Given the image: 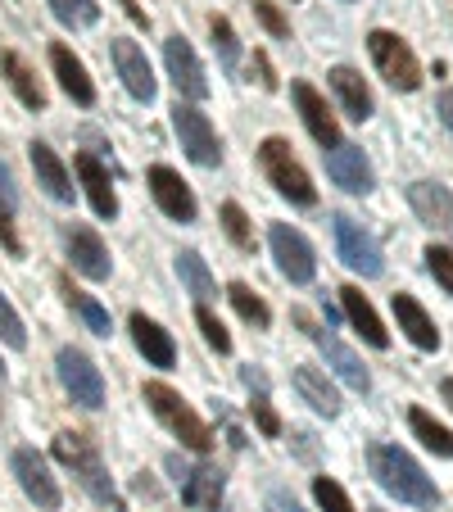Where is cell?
Wrapping results in <instances>:
<instances>
[{
	"mask_svg": "<svg viewBox=\"0 0 453 512\" xmlns=\"http://www.w3.org/2000/svg\"><path fill=\"white\" fill-rule=\"evenodd\" d=\"M367 467H372L376 485L386 494H395L399 503H413V508H435L440 503V490L435 481L417 467V458L399 445H372L367 449Z\"/></svg>",
	"mask_w": 453,
	"mask_h": 512,
	"instance_id": "obj_1",
	"label": "cell"
},
{
	"mask_svg": "<svg viewBox=\"0 0 453 512\" xmlns=\"http://www.w3.org/2000/svg\"><path fill=\"white\" fill-rule=\"evenodd\" d=\"M145 404H150V413H155L186 449H195V454H209V449H213L209 426L191 413V404H186L173 386H164V381H145Z\"/></svg>",
	"mask_w": 453,
	"mask_h": 512,
	"instance_id": "obj_2",
	"label": "cell"
},
{
	"mask_svg": "<svg viewBox=\"0 0 453 512\" xmlns=\"http://www.w3.org/2000/svg\"><path fill=\"white\" fill-rule=\"evenodd\" d=\"M55 458H59V463L73 467V476L82 481V490H87L91 499H100V503H118L114 481H109L105 463H100V449L91 445L87 435H78V431L55 435Z\"/></svg>",
	"mask_w": 453,
	"mask_h": 512,
	"instance_id": "obj_3",
	"label": "cell"
},
{
	"mask_svg": "<svg viewBox=\"0 0 453 512\" xmlns=\"http://www.w3.org/2000/svg\"><path fill=\"white\" fill-rule=\"evenodd\" d=\"M259 168H263V177H268V182L277 186L290 204H313V200H318L309 173L299 168V159L290 155V145L281 141V136H268V141L259 145Z\"/></svg>",
	"mask_w": 453,
	"mask_h": 512,
	"instance_id": "obj_4",
	"label": "cell"
},
{
	"mask_svg": "<svg viewBox=\"0 0 453 512\" xmlns=\"http://www.w3.org/2000/svg\"><path fill=\"white\" fill-rule=\"evenodd\" d=\"M367 50H372V64L381 68V78H386L395 91L422 87V64H417V55L395 37V32H372V37H367Z\"/></svg>",
	"mask_w": 453,
	"mask_h": 512,
	"instance_id": "obj_5",
	"label": "cell"
},
{
	"mask_svg": "<svg viewBox=\"0 0 453 512\" xmlns=\"http://www.w3.org/2000/svg\"><path fill=\"white\" fill-rule=\"evenodd\" d=\"M59 368V386L68 390V399L82 408H100L105 404V377H100V368L91 363L82 349H59L55 358Z\"/></svg>",
	"mask_w": 453,
	"mask_h": 512,
	"instance_id": "obj_6",
	"label": "cell"
},
{
	"mask_svg": "<svg viewBox=\"0 0 453 512\" xmlns=\"http://www.w3.org/2000/svg\"><path fill=\"white\" fill-rule=\"evenodd\" d=\"M331 232H336V254H340V263H345L349 272L381 277V268H386V263H381V245H376L372 236L354 223V218L336 213V218H331Z\"/></svg>",
	"mask_w": 453,
	"mask_h": 512,
	"instance_id": "obj_7",
	"label": "cell"
},
{
	"mask_svg": "<svg viewBox=\"0 0 453 512\" xmlns=\"http://www.w3.org/2000/svg\"><path fill=\"white\" fill-rule=\"evenodd\" d=\"M295 322H299V327H304V331H309V336H313V345H318L322 354H327V368L336 372V377L345 381L349 390H358V395H367V390H372V377H367V368H363V363H358V354L345 345V340H336V336H331V331L313 327V322L304 318V313H295Z\"/></svg>",
	"mask_w": 453,
	"mask_h": 512,
	"instance_id": "obj_8",
	"label": "cell"
},
{
	"mask_svg": "<svg viewBox=\"0 0 453 512\" xmlns=\"http://www.w3.org/2000/svg\"><path fill=\"white\" fill-rule=\"evenodd\" d=\"M173 127H177V136H182V150L195 159L200 168H213L222 159V150H218V132H213V123L200 114L195 105H182L177 100L173 105Z\"/></svg>",
	"mask_w": 453,
	"mask_h": 512,
	"instance_id": "obj_9",
	"label": "cell"
},
{
	"mask_svg": "<svg viewBox=\"0 0 453 512\" xmlns=\"http://www.w3.org/2000/svg\"><path fill=\"white\" fill-rule=\"evenodd\" d=\"M164 64H168V78H173V87L182 91L186 100H204V96H209V78H204V64L195 59L191 41H186L182 32H173V37L164 41Z\"/></svg>",
	"mask_w": 453,
	"mask_h": 512,
	"instance_id": "obj_10",
	"label": "cell"
},
{
	"mask_svg": "<svg viewBox=\"0 0 453 512\" xmlns=\"http://www.w3.org/2000/svg\"><path fill=\"white\" fill-rule=\"evenodd\" d=\"M268 241H272V259H277V268L286 272L290 281H313V272H318V259H313V245L304 241L295 227L272 223Z\"/></svg>",
	"mask_w": 453,
	"mask_h": 512,
	"instance_id": "obj_11",
	"label": "cell"
},
{
	"mask_svg": "<svg viewBox=\"0 0 453 512\" xmlns=\"http://www.w3.org/2000/svg\"><path fill=\"white\" fill-rule=\"evenodd\" d=\"M14 476H19L23 494H28L37 508H46V512L59 508V485H55V476H50L46 458H41L37 449H14Z\"/></svg>",
	"mask_w": 453,
	"mask_h": 512,
	"instance_id": "obj_12",
	"label": "cell"
},
{
	"mask_svg": "<svg viewBox=\"0 0 453 512\" xmlns=\"http://www.w3.org/2000/svg\"><path fill=\"white\" fill-rule=\"evenodd\" d=\"M408 204H413V213L431 227V232H440L453 241V195L444 191L440 182H413L408 186Z\"/></svg>",
	"mask_w": 453,
	"mask_h": 512,
	"instance_id": "obj_13",
	"label": "cell"
},
{
	"mask_svg": "<svg viewBox=\"0 0 453 512\" xmlns=\"http://www.w3.org/2000/svg\"><path fill=\"white\" fill-rule=\"evenodd\" d=\"M145 182H150V195H155V204L168 213V218H177V223H191V218H195V195H191V186H186L182 177L173 173V168L155 164Z\"/></svg>",
	"mask_w": 453,
	"mask_h": 512,
	"instance_id": "obj_14",
	"label": "cell"
},
{
	"mask_svg": "<svg viewBox=\"0 0 453 512\" xmlns=\"http://www.w3.org/2000/svg\"><path fill=\"white\" fill-rule=\"evenodd\" d=\"M290 96H295V105H299V114H304V127L313 132V141L327 145V150H336V145H340V123L331 118L327 100H322L309 82H295V87H290Z\"/></svg>",
	"mask_w": 453,
	"mask_h": 512,
	"instance_id": "obj_15",
	"label": "cell"
},
{
	"mask_svg": "<svg viewBox=\"0 0 453 512\" xmlns=\"http://www.w3.org/2000/svg\"><path fill=\"white\" fill-rule=\"evenodd\" d=\"M327 173H331V182H336L340 191H349V195H367V191H372V164L363 159V150H358V145L340 141L336 150L327 155Z\"/></svg>",
	"mask_w": 453,
	"mask_h": 512,
	"instance_id": "obj_16",
	"label": "cell"
},
{
	"mask_svg": "<svg viewBox=\"0 0 453 512\" xmlns=\"http://www.w3.org/2000/svg\"><path fill=\"white\" fill-rule=\"evenodd\" d=\"M64 245H68V259H73V268H78L82 277H91V281L109 277V250H105V241H100L91 227H68Z\"/></svg>",
	"mask_w": 453,
	"mask_h": 512,
	"instance_id": "obj_17",
	"label": "cell"
},
{
	"mask_svg": "<svg viewBox=\"0 0 453 512\" xmlns=\"http://www.w3.org/2000/svg\"><path fill=\"white\" fill-rule=\"evenodd\" d=\"M168 467L177 472V481H182V499L191 503V508L213 512L222 503V472H213V467H182L177 458H168Z\"/></svg>",
	"mask_w": 453,
	"mask_h": 512,
	"instance_id": "obj_18",
	"label": "cell"
},
{
	"mask_svg": "<svg viewBox=\"0 0 453 512\" xmlns=\"http://www.w3.org/2000/svg\"><path fill=\"white\" fill-rule=\"evenodd\" d=\"M114 64H118V78H123V87L132 91L136 100H155V73H150V64H145L141 46H132V41H114Z\"/></svg>",
	"mask_w": 453,
	"mask_h": 512,
	"instance_id": "obj_19",
	"label": "cell"
},
{
	"mask_svg": "<svg viewBox=\"0 0 453 512\" xmlns=\"http://www.w3.org/2000/svg\"><path fill=\"white\" fill-rule=\"evenodd\" d=\"M132 340H136V349L145 354V363H150V368H173V363H177L173 336H168L159 322L145 318V313H132Z\"/></svg>",
	"mask_w": 453,
	"mask_h": 512,
	"instance_id": "obj_20",
	"label": "cell"
},
{
	"mask_svg": "<svg viewBox=\"0 0 453 512\" xmlns=\"http://www.w3.org/2000/svg\"><path fill=\"white\" fill-rule=\"evenodd\" d=\"M50 68H55L59 87L78 100V105H96V87H91L87 68H82V59L73 55V50H68V46H50Z\"/></svg>",
	"mask_w": 453,
	"mask_h": 512,
	"instance_id": "obj_21",
	"label": "cell"
},
{
	"mask_svg": "<svg viewBox=\"0 0 453 512\" xmlns=\"http://www.w3.org/2000/svg\"><path fill=\"white\" fill-rule=\"evenodd\" d=\"M73 168H78L82 186H87L91 209H96L100 218H114V213H118V195H114V186H109L105 164H100L96 155H78V159H73Z\"/></svg>",
	"mask_w": 453,
	"mask_h": 512,
	"instance_id": "obj_22",
	"label": "cell"
},
{
	"mask_svg": "<svg viewBox=\"0 0 453 512\" xmlns=\"http://www.w3.org/2000/svg\"><path fill=\"white\" fill-rule=\"evenodd\" d=\"M28 159H32V173H37V182L46 186V195L50 200H73V182H68V173H64V164H59V155L50 150L46 141H32L28 145Z\"/></svg>",
	"mask_w": 453,
	"mask_h": 512,
	"instance_id": "obj_23",
	"label": "cell"
},
{
	"mask_svg": "<svg viewBox=\"0 0 453 512\" xmlns=\"http://www.w3.org/2000/svg\"><path fill=\"white\" fill-rule=\"evenodd\" d=\"M331 91L340 96V105H345V114L354 118V123H367L372 118V91H367V82L358 78L354 68H331Z\"/></svg>",
	"mask_w": 453,
	"mask_h": 512,
	"instance_id": "obj_24",
	"label": "cell"
},
{
	"mask_svg": "<svg viewBox=\"0 0 453 512\" xmlns=\"http://www.w3.org/2000/svg\"><path fill=\"white\" fill-rule=\"evenodd\" d=\"M340 309H345V318L354 322L358 331H363V340H367V345H376V349H386V345H390L386 327H381V318H376V309L363 300V290H358V286H345V290H340Z\"/></svg>",
	"mask_w": 453,
	"mask_h": 512,
	"instance_id": "obj_25",
	"label": "cell"
},
{
	"mask_svg": "<svg viewBox=\"0 0 453 512\" xmlns=\"http://www.w3.org/2000/svg\"><path fill=\"white\" fill-rule=\"evenodd\" d=\"M395 318H399V331H404L417 349H440V331H435V322L426 318V309L413 295H395Z\"/></svg>",
	"mask_w": 453,
	"mask_h": 512,
	"instance_id": "obj_26",
	"label": "cell"
},
{
	"mask_svg": "<svg viewBox=\"0 0 453 512\" xmlns=\"http://www.w3.org/2000/svg\"><path fill=\"white\" fill-rule=\"evenodd\" d=\"M0 73H5V82H10L14 96H19L28 109H46V87H41L37 73H32V68L23 64V55L5 50V55H0Z\"/></svg>",
	"mask_w": 453,
	"mask_h": 512,
	"instance_id": "obj_27",
	"label": "cell"
},
{
	"mask_svg": "<svg viewBox=\"0 0 453 512\" xmlns=\"http://www.w3.org/2000/svg\"><path fill=\"white\" fill-rule=\"evenodd\" d=\"M295 390H299V399H304V404L309 408H318L322 417H336L340 413V395L336 390H331V381L322 377L318 368H295Z\"/></svg>",
	"mask_w": 453,
	"mask_h": 512,
	"instance_id": "obj_28",
	"label": "cell"
},
{
	"mask_svg": "<svg viewBox=\"0 0 453 512\" xmlns=\"http://www.w3.org/2000/svg\"><path fill=\"white\" fill-rule=\"evenodd\" d=\"M59 290H64L68 309L78 313V318L87 322V327L96 331V336H109V313H105V304H96V300H91V295H87V290H78V286H73V281H68V277H59Z\"/></svg>",
	"mask_w": 453,
	"mask_h": 512,
	"instance_id": "obj_29",
	"label": "cell"
},
{
	"mask_svg": "<svg viewBox=\"0 0 453 512\" xmlns=\"http://www.w3.org/2000/svg\"><path fill=\"white\" fill-rule=\"evenodd\" d=\"M177 277L186 281V290H191L200 304L218 295V286H213V272L204 268V259H200L195 250H182V254H177Z\"/></svg>",
	"mask_w": 453,
	"mask_h": 512,
	"instance_id": "obj_30",
	"label": "cell"
},
{
	"mask_svg": "<svg viewBox=\"0 0 453 512\" xmlns=\"http://www.w3.org/2000/svg\"><path fill=\"white\" fill-rule=\"evenodd\" d=\"M408 422H413L417 440H422V445L431 449V454L453 458V431H449V426H440L431 413H422V408H413V413H408Z\"/></svg>",
	"mask_w": 453,
	"mask_h": 512,
	"instance_id": "obj_31",
	"label": "cell"
},
{
	"mask_svg": "<svg viewBox=\"0 0 453 512\" xmlns=\"http://www.w3.org/2000/svg\"><path fill=\"white\" fill-rule=\"evenodd\" d=\"M227 300H232V309L241 313V318L250 322V327H268V322H272L268 304H263L259 295H254V290L245 286V281H232V286H227Z\"/></svg>",
	"mask_w": 453,
	"mask_h": 512,
	"instance_id": "obj_32",
	"label": "cell"
},
{
	"mask_svg": "<svg viewBox=\"0 0 453 512\" xmlns=\"http://www.w3.org/2000/svg\"><path fill=\"white\" fill-rule=\"evenodd\" d=\"M209 32H213V50H218L222 68H236V64H241V41H236L232 23L222 19V14H213V19H209Z\"/></svg>",
	"mask_w": 453,
	"mask_h": 512,
	"instance_id": "obj_33",
	"label": "cell"
},
{
	"mask_svg": "<svg viewBox=\"0 0 453 512\" xmlns=\"http://www.w3.org/2000/svg\"><path fill=\"white\" fill-rule=\"evenodd\" d=\"M50 10H55V19L68 23V28H87V23L100 19L96 0H50Z\"/></svg>",
	"mask_w": 453,
	"mask_h": 512,
	"instance_id": "obj_34",
	"label": "cell"
},
{
	"mask_svg": "<svg viewBox=\"0 0 453 512\" xmlns=\"http://www.w3.org/2000/svg\"><path fill=\"white\" fill-rule=\"evenodd\" d=\"M222 232L232 236L236 250H254V227H250L241 204H222Z\"/></svg>",
	"mask_w": 453,
	"mask_h": 512,
	"instance_id": "obj_35",
	"label": "cell"
},
{
	"mask_svg": "<svg viewBox=\"0 0 453 512\" xmlns=\"http://www.w3.org/2000/svg\"><path fill=\"white\" fill-rule=\"evenodd\" d=\"M313 499H318V508L322 512H354V503H349V494L340 490L331 476H318L313 481Z\"/></svg>",
	"mask_w": 453,
	"mask_h": 512,
	"instance_id": "obj_36",
	"label": "cell"
},
{
	"mask_svg": "<svg viewBox=\"0 0 453 512\" xmlns=\"http://www.w3.org/2000/svg\"><path fill=\"white\" fill-rule=\"evenodd\" d=\"M0 340H5L10 349H23V345H28V331H23V318L14 313V304L5 300V295H0Z\"/></svg>",
	"mask_w": 453,
	"mask_h": 512,
	"instance_id": "obj_37",
	"label": "cell"
},
{
	"mask_svg": "<svg viewBox=\"0 0 453 512\" xmlns=\"http://www.w3.org/2000/svg\"><path fill=\"white\" fill-rule=\"evenodd\" d=\"M195 322H200L204 340H209V345L218 349V354H227V349H232V336H227V327H222V322L213 318V309H209V304H200V309H195Z\"/></svg>",
	"mask_w": 453,
	"mask_h": 512,
	"instance_id": "obj_38",
	"label": "cell"
},
{
	"mask_svg": "<svg viewBox=\"0 0 453 512\" xmlns=\"http://www.w3.org/2000/svg\"><path fill=\"white\" fill-rule=\"evenodd\" d=\"M422 259H426V268H431V277L453 295V250H440V245H431Z\"/></svg>",
	"mask_w": 453,
	"mask_h": 512,
	"instance_id": "obj_39",
	"label": "cell"
},
{
	"mask_svg": "<svg viewBox=\"0 0 453 512\" xmlns=\"http://www.w3.org/2000/svg\"><path fill=\"white\" fill-rule=\"evenodd\" d=\"M254 5V19L263 23V28L272 32V37H290V23H286V14L277 10V5H272V0H250Z\"/></svg>",
	"mask_w": 453,
	"mask_h": 512,
	"instance_id": "obj_40",
	"label": "cell"
},
{
	"mask_svg": "<svg viewBox=\"0 0 453 512\" xmlns=\"http://www.w3.org/2000/svg\"><path fill=\"white\" fill-rule=\"evenodd\" d=\"M254 422H259V431L263 435H281V417L272 413V404H268V395H254Z\"/></svg>",
	"mask_w": 453,
	"mask_h": 512,
	"instance_id": "obj_41",
	"label": "cell"
},
{
	"mask_svg": "<svg viewBox=\"0 0 453 512\" xmlns=\"http://www.w3.org/2000/svg\"><path fill=\"white\" fill-rule=\"evenodd\" d=\"M254 73H259V82L268 91H277V73H272V64H268V55H263V50H254Z\"/></svg>",
	"mask_w": 453,
	"mask_h": 512,
	"instance_id": "obj_42",
	"label": "cell"
},
{
	"mask_svg": "<svg viewBox=\"0 0 453 512\" xmlns=\"http://www.w3.org/2000/svg\"><path fill=\"white\" fill-rule=\"evenodd\" d=\"M14 182H10V173H5V164H0V213H14Z\"/></svg>",
	"mask_w": 453,
	"mask_h": 512,
	"instance_id": "obj_43",
	"label": "cell"
},
{
	"mask_svg": "<svg viewBox=\"0 0 453 512\" xmlns=\"http://www.w3.org/2000/svg\"><path fill=\"white\" fill-rule=\"evenodd\" d=\"M0 245L10 254H19L23 245H19V236H14V223H10V213H0Z\"/></svg>",
	"mask_w": 453,
	"mask_h": 512,
	"instance_id": "obj_44",
	"label": "cell"
},
{
	"mask_svg": "<svg viewBox=\"0 0 453 512\" xmlns=\"http://www.w3.org/2000/svg\"><path fill=\"white\" fill-rule=\"evenodd\" d=\"M435 114H440V123L449 127V136H453V87L440 91V100H435Z\"/></svg>",
	"mask_w": 453,
	"mask_h": 512,
	"instance_id": "obj_45",
	"label": "cell"
},
{
	"mask_svg": "<svg viewBox=\"0 0 453 512\" xmlns=\"http://www.w3.org/2000/svg\"><path fill=\"white\" fill-rule=\"evenodd\" d=\"M268 512H299V503L277 490V494H268Z\"/></svg>",
	"mask_w": 453,
	"mask_h": 512,
	"instance_id": "obj_46",
	"label": "cell"
},
{
	"mask_svg": "<svg viewBox=\"0 0 453 512\" xmlns=\"http://www.w3.org/2000/svg\"><path fill=\"white\" fill-rule=\"evenodd\" d=\"M118 5H123V10H127V19H132V23H141V28H150V19H145V14L136 10V0H118Z\"/></svg>",
	"mask_w": 453,
	"mask_h": 512,
	"instance_id": "obj_47",
	"label": "cell"
},
{
	"mask_svg": "<svg viewBox=\"0 0 453 512\" xmlns=\"http://www.w3.org/2000/svg\"><path fill=\"white\" fill-rule=\"evenodd\" d=\"M440 395H444V404L453 408V377H449V381H444V386H440Z\"/></svg>",
	"mask_w": 453,
	"mask_h": 512,
	"instance_id": "obj_48",
	"label": "cell"
},
{
	"mask_svg": "<svg viewBox=\"0 0 453 512\" xmlns=\"http://www.w3.org/2000/svg\"><path fill=\"white\" fill-rule=\"evenodd\" d=\"M367 512H381V508H367Z\"/></svg>",
	"mask_w": 453,
	"mask_h": 512,
	"instance_id": "obj_49",
	"label": "cell"
},
{
	"mask_svg": "<svg viewBox=\"0 0 453 512\" xmlns=\"http://www.w3.org/2000/svg\"><path fill=\"white\" fill-rule=\"evenodd\" d=\"M0 377H5V368H0Z\"/></svg>",
	"mask_w": 453,
	"mask_h": 512,
	"instance_id": "obj_50",
	"label": "cell"
}]
</instances>
